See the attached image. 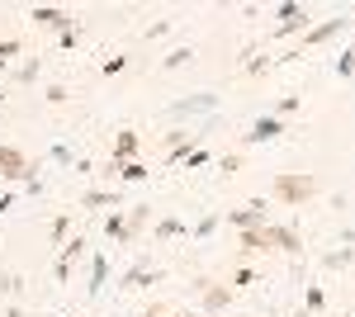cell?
<instances>
[{
    "mask_svg": "<svg viewBox=\"0 0 355 317\" xmlns=\"http://www.w3.org/2000/svg\"><path fill=\"white\" fill-rule=\"evenodd\" d=\"M318 189H322V180L308 175V171H279L270 180V199L284 209H303L308 199H318Z\"/></svg>",
    "mask_w": 355,
    "mask_h": 317,
    "instance_id": "obj_1",
    "label": "cell"
},
{
    "mask_svg": "<svg viewBox=\"0 0 355 317\" xmlns=\"http://www.w3.org/2000/svg\"><path fill=\"white\" fill-rule=\"evenodd\" d=\"M275 15H279V24H275V38H294V33H308V28H313V15H308V5H294V0H284V5H275Z\"/></svg>",
    "mask_w": 355,
    "mask_h": 317,
    "instance_id": "obj_2",
    "label": "cell"
},
{
    "mask_svg": "<svg viewBox=\"0 0 355 317\" xmlns=\"http://www.w3.org/2000/svg\"><path fill=\"white\" fill-rule=\"evenodd\" d=\"M190 289L199 293V308H204L209 317H214V313H223V308L232 303V284H218V280H209V275H199V280H194Z\"/></svg>",
    "mask_w": 355,
    "mask_h": 317,
    "instance_id": "obj_3",
    "label": "cell"
},
{
    "mask_svg": "<svg viewBox=\"0 0 355 317\" xmlns=\"http://www.w3.org/2000/svg\"><path fill=\"white\" fill-rule=\"evenodd\" d=\"M0 180H24V185H38V175H33V166L19 147H10V142H0Z\"/></svg>",
    "mask_w": 355,
    "mask_h": 317,
    "instance_id": "obj_4",
    "label": "cell"
},
{
    "mask_svg": "<svg viewBox=\"0 0 355 317\" xmlns=\"http://www.w3.org/2000/svg\"><path fill=\"white\" fill-rule=\"evenodd\" d=\"M28 19H33L38 28H53L57 38L76 28V15H71V10H62V5H33V10H28Z\"/></svg>",
    "mask_w": 355,
    "mask_h": 317,
    "instance_id": "obj_5",
    "label": "cell"
},
{
    "mask_svg": "<svg viewBox=\"0 0 355 317\" xmlns=\"http://www.w3.org/2000/svg\"><path fill=\"white\" fill-rule=\"evenodd\" d=\"M85 251H90V241H85L81 232H76V237H71L67 246H62V251H57V261H53V275H57V284H71V265L81 261Z\"/></svg>",
    "mask_w": 355,
    "mask_h": 317,
    "instance_id": "obj_6",
    "label": "cell"
},
{
    "mask_svg": "<svg viewBox=\"0 0 355 317\" xmlns=\"http://www.w3.org/2000/svg\"><path fill=\"white\" fill-rule=\"evenodd\" d=\"M355 19H346V15H336V19H322V24H313L308 33H303V48H322V43H331V38H341L346 28H351ZM299 48V57H303Z\"/></svg>",
    "mask_w": 355,
    "mask_h": 317,
    "instance_id": "obj_7",
    "label": "cell"
},
{
    "mask_svg": "<svg viewBox=\"0 0 355 317\" xmlns=\"http://www.w3.org/2000/svg\"><path fill=\"white\" fill-rule=\"evenodd\" d=\"M152 284H162V265L152 261H133L119 275V289H152Z\"/></svg>",
    "mask_w": 355,
    "mask_h": 317,
    "instance_id": "obj_8",
    "label": "cell"
},
{
    "mask_svg": "<svg viewBox=\"0 0 355 317\" xmlns=\"http://www.w3.org/2000/svg\"><path fill=\"white\" fill-rule=\"evenodd\" d=\"M227 223L237 228V232H251V228H266L270 218H266V199H251L246 209H227Z\"/></svg>",
    "mask_w": 355,
    "mask_h": 317,
    "instance_id": "obj_9",
    "label": "cell"
},
{
    "mask_svg": "<svg viewBox=\"0 0 355 317\" xmlns=\"http://www.w3.org/2000/svg\"><path fill=\"white\" fill-rule=\"evenodd\" d=\"M279 132H284V119H275V114H261V119H256V123L242 132V142H246V147H261V142H275Z\"/></svg>",
    "mask_w": 355,
    "mask_h": 317,
    "instance_id": "obj_10",
    "label": "cell"
},
{
    "mask_svg": "<svg viewBox=\"0 0 355 317\" xmlns=\"http://www.w3.org/2000/svg\"><path fill=\"white\" fill-rule=\"evenodd\" d=\"M147 218H152V204H128V213H123V246H137L142 241Z\"/></svg>",
    "mask_w": 355,
    "mask_h": 317,
    "instance_id": "obj_11",
    "label": "cell"
},
{
    "mask_svg": "<svg viewBox=\"0 0 355 317\" xmlns=\"http://www.w3.org/2000/svg\"><path fill=\"white\" fill-rule=\"evenodd\" d=\"M266 241H270V251H284V256H303V237L294 232V228L266 223Z\"/></svg>",
    "mask_w": 355,
    "mask_h": 317,
    "instance_id": "obj_12",
    "label": "cell"
},
{
    "mask_svg": "<svg viewBox=\"0 0 355 317\" xmlns=\"http://www.w3.org/2000/svg\"><path fill=\"white\" fill-rule=\"evenodd\" d=\"M199 137H204V132H194V128H171V132H162V147L171 157H185V152H194Z\"/></svg>",
    "mask_w": 355,
    "mask_h": 317,
    "instance_id": "obj_13",
    "label": "cell"
},
{
    "mask_svg": "<svg viewBox=\"0 0 355 317\" xmlns=\"http://www.w3.org/2000/svg\"><path fill=\"white\" fill-rule=\"evenodd\" d=\"M137 147H142V137H137L133 128H123L119 137H114V152H110V161H114V166H123V161H137Z\"/></svg>",
    "mask_w": 355,
    "mask_h": 317,
    "instance_id": "obj_14",
    "label": "cell"
},
{
    "mask_svg": "<svg viewBox=\"0 0 355 317\" xmlns=\"http://www.w3.org/2000/svg\"><path fill=\"white\" fill-rule=\"evenodd\" d=\"M105 284H110V256H105V251H95V256H90V284H85L90 298L105 289Z\"/></svg>",
    "mask_w": 355,
    "mask_h": 317,
    "instance_id": "obj_15",
    "label": "cell"
},
{
    "mask_svg": "<svg viewBox=\"0 0 355 317\" xmlns=\"http://www.w3.org/2000/svg\"><path fill=\"white\" fill-rule=\"evenodd\" d=\"M119 189H85L81 194V209H119Z\"/></svg>",
    "mask_w": 355,
    "mask_h": 317,
    "instance_id": "obj_16",
    "label": "cell"
},
{
    "mask_svg": "<svg viewBox=\"0 0 355 317\" xmlns=\"http://www.w3.org/2000/svg\"><path fill=\"white\" fill-rule=\"evenodd\" d=\"M152 237L157 241H175V237H190V228H185L180 218H162V223H152Z\"/></svg>",
    "mask_w": 355,
    "mask_h": 317,
    "instance_id": "obj_17",
    "label": "cell"
},
{
    "mask_svg": "<svg viewBox=\"0 0 355 317\" xmlns=\"http://www.w3.org/2000/svg\"><path fill=\"white\" fill-rule=\"evenodd\" d=\"M147 175H152V171H147V166H142V161H123V166H119V175H114V180H123V185H142V180H147Z\"/></svg>",
    "mask_w": 355,
    "mask_h": 317,
    "instance_id": "obj_18",
    "label": "cell"
},
{
    "mask_svg": "<svg viewBox=\"0 0 355 317\" xmlns=\"http://www.w3.org/2000/svg\"><path fill=\"white\" fill-rule=\"evenodd\" d=\"M190 62H194V48L185 43V48H175V53L162 57V71H180V67H190Z\"/></svg>",
    "mask_w": 355,
    "mask_h": 317,
    "instance_id": "obj_19",
    "label": "cell"
},
{
    "mask_svg": "<svg viewBox=\"0 0 355 317\" xmlns=\"http://www.w3.org/2000/svg\"><path fill=\"white\" fill-rule=\"evenodd\" d=\"M322 308H327V293H322V284H308V289H303V313H322Z\"/></svg>",
    "mask_w": 355,
    "mask_h": 317,
    "instance_id": "obj_20",
    "label": "cell"
},
{
    "mask_svg": "<svg viewBox=\"0 0 355 317\" xmlns=\"http://www.w3.org/2000/svg\"><path fill=\"white\" fill-rule=\"evenodd\" d=\"M322 265H327V270H351V265H355V246H341V251H327V256H322Z\"/></svg>",
    "mask_w": 355,
    "mask_h": 317,
    "instance_id": "obj_21",
    "label": "cell"
},
{
    "mask_svg": "<svg viewBox=\"0 0 355 317\" xmlns=\"http://www.w3.org/2000/svg\"><path fill=\"white\" fill-rule=\"evenodd\" d=\"M48 237H53V246H57V251H62V246L71 241V218H67V213H62V218H53V228H48Z\"/></svg>",
    "mask_w": 355,
    "mask_h": 317,
    "instance_id": "obj_22",
    "label": "cell"
},
{
    "mask_svg": "<svg viewBox=\"0 0 355 317\" xmlns=\"http://www.w3.org/2000/svg\"><path fill=\"white\" fill-rule=\"evenodd\" d=\"M336 76H341V80L355 76V43H351V48H341V57H336Z\"/></svg>",
    "mask_w": 355,
    "mask_h": 317,
    "instance_id": "obj_23",
    "label": "cell"
},
{
    "mask_svg": "<svg viewBox=\"0 0 355 317\" xmlns=\"http://www.w3.org/2000/svg\"><path fill=\"white\" fill-rule=\"evenodd\" d=\"M251 284H256V270H251V265H237V270H232V293L251 289Z\"/></svg>",
    "mask_w": 355,
    "mask_h": 317,
    "instance_id": "obj_24",
    "label": "cell"
},
{
    "mask_svg": "<svg viewBox=\"0 0 355 317\" xmlns=\"http://www.w3.org/2000/svg\"><path fill=\"white\" fill-rule=\"evenodd\" d=\"M105 237L123 246V213H110V218H105Z\"/></svg>",
    "mask_w": 355,
    "mask_h": 317,
    "instance_id": "obj_25",
    "label": "cell"
},
{
    "mask_svg": "<svg viewBox=\"0 0 355 317\" xmlns=\"http://www.w3.org/2000/svg\"><path fill=\"white\" fill-rule=\"evenodd\" d=\"M214 228H218V213H209V218H199V223H194V232H190V237H194V241H204V237H214Z\"/></svg>",
    "mask_w": 355,
    "mask_h": 317,
    "instance_id": "obj_26",
    "label": "cell"
},
{
    "mask_svg": "<svg viewBox=\"0 0 355 317\" xmlns=\"http://www.w3.org/2000/svg\"><path fill=\"white\" fill-rule=\"evenodd\" d=\"M199 109H214V95H199V100H180L175 114H199Z\"/></svg>",
    "mask_w": 355,
    "mask_h": 317,
    "instance_id": "obj_27",
    "label": "cell"
},
{
    "mask_svg": "<svg viewBox=\"0 0 355 317\" xmlns=\"http://www.w3.org/2000/svg\"><path fill=\"white\" fill-rule=\"evenodd\" d=\"M171 166H209V152L194 147V152H185V157H171Z\"/></svg>",
    "mask_w": 355,
    "mask_h": 317,
    "instance_id": "obj_28",
    "label": "cell"
},
{
    "mask_svg": "<svg viewBox=\"0 0 355 317\" xmlns=\"http://www.w3.org/2000/svg\"><path fill=\"white\" fill-rule=\"evenodd\" d=\"M38 71H43V57H28L24 67H19V85H28V80H38Z\"/></svg>",
    "mask_w": 355,
    "mask_h": 317,
    "instance_id": "obj_29",
    "label": "cell"
},
{
    "mask_svg": "<svg viewBox=\"0 0 355 317\" xmlns=\"http://www.w3.org/2000/svg\"><path fill=\"white\" fill-rule=\"evenodd\" d=\"M294 109H299V95H284V100H275V119H289V114H294Z\"/></svg>",
    "mask_w": 355,
    "mask_h": 317,
    "instance_id": "obj_30",
    "label": "cell"
},
{
    "mask_svg": "<svg viewBox=\"0 0 355 317\" xmlns=\"http://www.w3.org/2000/svg\"><path fill=\"white\" fill-rule=\"evenodd\" d=\"M19 48H24L19 38H0V62L10 67V57H19Z\"/></svg>",
    "mask_w": 355,
    "mask_h": 317,
    "instance_id": "obj_31",
    "label": "cell"
},
{
    "mask_svg": "<svg viewBox=\"0 0 355 317\" xmlns=\"http://www.w3.org/2000/svg\"><path fill=\"white\" fill-rule=\"evenodd\" d=\"M67 100H71V90H67V85H48V105H67Z\"/></svg>",
    "mask_w": 355,
    "mask_h": 317,
    "instance_id": "obj_32",
    "label": "cell"
},
{
    "mask_svg": "<svg viewBox=\"0 0 355 317\" xmlns=\"http://www.w3.org/2000/svg\"><path fill=\"white\" fill-rule=\"evenodd\" d=\"M123 67H128V57H110V62H105V67H100V71H105V76H119V71H123Z\"/></svg>",
    "mask_w": 355,
    "mask_h": 317,
    "instance_id": "obj_33",
    "label": "cell"
},
{
    "mask_svg": "<svg viewBox=\"0 0 355 317\" xmlns=\"http://www.w3.org/2000/svg\"><path fill=\"white\" fill-rule=\"evenodd\" d=\"M171 28H175V19H157V24L147 28V38H162V33H171Z\"/></svg>",
    "mask_w": 355,
    "mask_h": 317,
    "instance_id": "obj_34",
    "label": "cell"
},
{
    "mask_svg": "<svg viewBox=\"0 0 355 317\" xmlns=\"http://www.w3.org/2000/svg\"><path fill=\"white\" fill-rule=\"evenodd\" d=\"M218 166H223V171H227V175H232V171H242V157H237V152H232V157H223Z\"/></svg>",
    "mask_w": 355,
    "mask_h": 317,
    "instance_id": "obj_35",
    "label": "cell"
},
{
    "mask_svg": "<svg viewBox=\"0 0 355 317\" xmlns=\"http://www.w3.org/2000/svg\"><path fill=\"white\" fill-rule=\"evenodd\" d=\"M5 317H24V308H5Z\"/></svg>",
    "mask_w": 355,
    "mask_h": 317,
    "instance_id": "obj_36",
    "label": "cell"
},
{
    "mask_svg": "<svg viewBox=\"0 0 355 317\" xmlns=\"http://www.w3.org/2000/svg\"><path fill=\"white\" fill-rule=\"evenodd\" d=\"M162 317H194V313H171V308H166V313Z\"/></svg>",
    "mask_w": 355,
    "mask_h": 317,
    "instance_id": "obj_37",
    "label": "cell"
},
{
    "mask_svg": "<svg viewBox=\"0 0 355 317\" xmlns=\"http://www.w3.org/2000/svg\"><path fill=\"white\" fill-rule=\"evenodd\" d=\"M331 317H355V313H331Z\"/></svg>",
    "mask_w": 355,
    "mask_h": 317,
    "instance_id": "obj_38",
    "label": "cell"
},
{
    "mask_svg": "<svg viewBox=\"0 0 355 317\" xmlns=\"http://www.w3.org/2000/svg\"><path fill=\"white\" fill-rule=\"evenodd\" d=\"M294 317H313V313H303V308H299V313H294Z\"/></svg>",
    "mask_w": 355,
    "mask_h": 317,
    "instance_id": "obj_39",
    "label": "cell"
},
{
    "mask_svg": "<svg viewBox=\"0 0 355 317\" xmlns=\"http://www.w3.org/2000/svg\"><path fill=\"white\" fill-rule=\"evenodd\" d=\"M346 15H355V5H351V10H346Z\"/></svg>",
    "mask_w": 355,
    "mask_h": 317,
    "instance_id": "obj_40",
    "label": "cell"
}]
</instances>
